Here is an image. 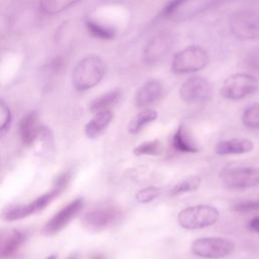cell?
Here are the masks:
<instances>
[{"mask_svg": "<svg viewBox=\"0 0 259 259\" xmlns=\"http://www.w3.org/2000/svg\"><path fill=\"white\" fill-rule=\"evenodd\" d=\"M164 85L158 79H149L138 89L135 95V104L138 108H145L162 98Z\"/></svg>", "mask_w": 259, "mask_h": 259, "instance_id": "obj_13", "label": "cell"}, {"mask_svg": "<svg viewBox=\"0 0 259 259\" xmlns=\"http://www.w3.org/2000/svg\"><path fill=\"white\" fill-rule=\"evenodd\" d=\"M112 118H113V113L110 109L95 113V115L85 125L86 136L90 139L97 138L110 124Z\"/></svg>", "mask_w": 259, "mask_h": 259, "instance_id": "obj_17", "label": "cell"}, {"mask_svg": "<svg viewBox=\"0 0 259 259\" xmlns=\"http://www.w3.org/2000/svg\"><path fill=\"white\" fill-rule=\"evenodd\" d=\"M229 26L232 34L240 40H252L259 37V13L242 9L230 15Z\"/></svg>", "mask_w": 259, "mask_h": 259, "instance_id": "obj_6", "label": "cell"}, {"mask_svg": "<svg viewBox=\"0 0 259 259\" xmlns=\"http://www.w3.org/2000/svg\"><path fill=\"white\" fill-rule=\"evenodd\" d=\"M220 179L229 189H250L259 184V169L252 166L228 165L222 169Z\"/></svg>", "mask_w": 259, "mask_h": 259, "instance_id": "obj_4", "label": "cell"}, {"mask_svg": "<svg viewBox=\"0 0 259 259\" xmlns=\"http://www.w3.org/2000/svg\"><path fill=\"white\" fill-rule=\"evenodd\" d=\"M84 199L78 197L61 208L44 227L46 235H55L64 229L83 208Z\"/></svg>", "mask_w": 259, "mask_h": 259, "instance_id": "obj_11", "label": "cell"}, {"mask_svg": "<svg viewBox=\"0 0 259 259\" xmlns=\"http://www.w3.org/2000/svg\"><path fill=\"white\" fill-rule=\"evenodd\" d=\"M86 27L91 35L100 39H111L115 36V29L95 20H87Z\"/></svg>", "mask_w": 259, "mask_h": 259, "instance_id": "obj_23", "label": "cell"}, {"mask_svg": "<svg viewBox=\"0 0 259 259\" xmlns=\"http://www.w3.org/2000/svg\"><path fill=\"white\" fill-rule=\"evenodd\" d=\"M179 95L185 103H202L210 98L211 86L205 78L201 76H192L181 84Z\"/></svg>", "mask_w": 259, "mask_h": 259, "instance_id": "obj_10", "label": "cell"}, {"mask_svg": "<svg viewBox=\"0 0 259 259\" xmlns=\"http://www.w3.org/2000/svg\"><path fill=\"white\" fill-rule=\"evenodd\" d=\"M40 126L38 124V116L35 112H28L25 114L19 125L20 138L25 145H31L38 137Z\"/></svg>", "mask_w": 259, "mask_h": 259, "instance_id": "obj_16", "label": "cell"}, {"mask_svg": "<svg viewBox=\"0 0 259 259\" xmlns=\"http://www.w3.org/2000/svg\"><path fill=\"white\" fill-rule=\"evenodd\" d=\"M106 72L104 61L98 56H88L81 60L73 72V85L78 91L88 90L102 80Z\"/></svg>", "mask_w": 259, "mask_h": 259, "instance_id": "obj_1", "label": "cell"}, {"mask_svg": "<svg viewBox=\"0 0 259 259\" xmlns=\"http://www.w3.org/2000/svg\"><path fill=\"white\" fill-rule=\"evenodd\" d=\"M161 193V189L157 186H147L145 188L140 189L136 193V199L140 203H149L156 199Z\"/></svg>", "mask_w": 259, "mask_h": 259, "instance_id": "obj_26", "label": "cell"}, {"mask_svg": "<svg viewBox=\"0 0 259 259\" xmlns=\"http://www.w3.org/2000/svg\"><path fill=\"white\" fill-rule=\"evenodd\" d=\"M248 228L251 231L259 234V215H257V217H255V218H253L252 220L249 221Z\"/></svg>", "mask_w": 259, "mask_h": 259, "instance_id": "obj_30", "label": "cell"}, {"mask_svg": "<svg viewBox=\"0 0 259 259\" xmlns=\"http://www.w3.org/2000/svg\"><path fill=\"white\" fill-rule=\"evenodd\" d=\"M175 44V37L171 31H160L151 37L144 48L143 59L148 65H155L171 51Z\"/></svg>", "mask_w": 259, "mask_h": 259, "instance_id": "obj_9", "label": "cell"}, {"mask_svg": "<svg viewBox=\"0 0 259 259\" xmlns=\"http://www.w3.org/2000/svg\"><path fill=\"white\" fill-rule=\"evenodd\" d=\"M201 178L198 175H191L185 177L176 183L170 190V195L176 196L183 193H188L197 190L200 187Z\"/></svg>", "mask_w": 259, "mask_h": 259, "instance_id": "obj_22", "label": "cell"}, {"mask_svg": "<svg viewBox=\"0 0 259 259\" xmlns=\"http://www.w3.org/2000/svg\"><path fill=\"white\" fill-rule=\"evenodd\" d=\"M172 147L181 153H197L198 144L185 123H180L172 136Z\"/></svg>", "mask_w": 259, "mask_h": 259, "instance_id": "obj_14", "label": "cell"}, {"mask_svg": "<svg viewBox=\"0 0 259 259\" xmlns=\"http://www.w3.org/2000/svg\"><path fill=\"white\" fill-rule=\"evenodd\" d=\"M233 209L237 212H242V213L259 211V200L247 199V200L238 201L233 205Z\"/></svg>", "mask_w": 259, "mask_h": 259, "instance_id": "obj_28", "label": "cell"}, {"mask_svg": "<svg viewBox=\"0 0 259 259\" xmlns=\"http://www.w3.org/2000/svg\"><path fill=\"white\" fill-rule=\"evenodd\" d=\"M91 259H104V257L101 256V255H95V256H93Z\"/></svg>", "mask_w": 259, "mask_h": 259, "instance_id": "obj_32", "label": "cell"}, {"mask_svg": "<svg viewBox=\"0 0 259 259\" xmlns=\"http://www.w3.org/2000/svg\"><path fill=\"white\" fill-rule=\"evenodd\" d=\"M75 2H69V1H41L40 2V6L41 9L46 12V13H50V14H54L57 12H60L66 8H68L69 6L73 5Z\"/></svg>", "mask_w": 259, "mask_h": 259, "instance_id": "obj_27", "label": "cell"}, {"mask_svg": "<svg viewBox=\"0 0 259 259\" xmlns=\"http://www.w3.org/2000/svg\"><path fill=\"white\" fill-rule=\"evenodd\" d=\"M254 149V144L248 139H230L219 142L214 151L220 156L241 155L249 153Z\"/></svg>", "mask_w": 259, "mask_h": 259, "instance_id": "obj_15", "label": "cell"}, {"mask_svg": "<svg viewBox=\"0 0 259 259\" xmlns=\"http://www.w3.org/2000/svg\"><path fill=\"white\" fill-rule=\"evenodd\" d=\"M67 259H79L78 258V255H76V254H73V255H70Z\"/></svg>", "mask_w": 259, "mask_h": 259, "instance_id": "obj_31", "label": "cell"}, {"mask_svg": "<svg viewBox=\"0 0 259 259\" xmlns=\"http://www.w3.org/2000/svg\"><path fill=\"white\" fill-rule=\"evenodd\" d=\"M219 218L220 211L217 207L208 204H197L181 209L177 220L183 229L198 230L214 225Z\"/></svg>", "mask_w": 259, "mask_h": 259, "instance_id": "obj_3", "label": "cell"}, {"mask_svg": "<svg viewBox=\"0 0 259 259\" xmlns=\"http://www.w3.org/2000/svg\"><path fill=\"white\" fill-rule=\"evenodd\" d=\"M119 217L115 207H100L88 211L82 220L83 226L93 232L102 231L111 226Z\"/></svg>", "mask_w": 259, "mask_h": 259, "instance_id": "obj_12", "label": "cell"}, {"mask_svg": "<svg viewBox=\"0 0 259 259\" xmlns=\"http://www.w3.org/2000/svg\"><path fill=\"white\" fill-rule=\"evenodd\" d=\"M121 95H122V92L120 89L110 90L104 94L99 95L94 100H92L89 105V109L91 112H94V113L107 110L109 109L110 106L114 105L119 101V99L121 98Z\"/></svg>", "mask_w": 259, "mask_h": 259, "instance_id": "obj_19", "label": "cell"}, {"mask_svg": "<svg viewBox=\"0 0 259 259\" xmlns=\"http://www.w3.org/2000/svg\"><path fill=\"white\" fill-rule=\"evenodd\" d=\"M208 60V53L204 48L189 46L174 55L171 62V71L177 75L195 73L204 69Z\"/></svg>", "mask_w": 259, "mask_h": 259, "instance_id": "obj_2", "label": "cell"}, {"mask_svg": "<svg viewBox=\"0 0 259 259\" xmlns=\"http://www.w3.org/2000/svg\"><path fill=\"white\" fill-rule=\"evenodd\" d=\"M47 259H57V256H56V255H51V256H49Z\"/></svg>", "mask_w": 259, "mask_h": 259, "instance_id": "obj_33", "label": "cell"}, {"mask_svg": "<svg viewBox=\"0 0 259 259\" xmlns=\"http://www.w3.org/2000/svg\"><path fill=\"white\" fill-rule=\"evenodd\" d=\"M34 212L35 211L31 202L28 204H12L3 208L1 218L7 222H13L24 219Z\"/></svg>", "mask_w": 259, "mask_h": 259, "instance_id": "obj_21", "label": "cell"}, {"mask_svg": "<svg viewBox=\"0 0 259 259\" xmlns=\"http://www.w3.org/2000/svg\"><path fill=\"white\" fill-rule=\"evenodd\" d=\"M158 117V112L152 108H146L137 113L127 124V132L132 135L139 134L146 125Z\"/></svg>", "mask_w": 259, "mask_h": 259, "instance_id": "obj_20", "label": "cell"}, {"mask_svg": "<svg viewBox=\"0 0 259 259\" xmlns=\"http://www.w3.org/2000/svg\"><path fill=\"white\" fill-rule=\"evenodd\" d=\"M259 80L249 73H236L229 76L221 86V95L228 100H241L257 92Z\"/></svg>", "mask_w": 259, "mask_h": 259, "instance_id": "obj_5", "label": "cell"}, {"mask_svg": "<svg viewBox=\"0 0 259 259\" xmlns=\"http://www.w3.org/2000/svg\"><path fill=\"white\" fill-rule=\"evenodd\" d=\"M191 252L201 258L220 259L229 256L235 249L231 240L220 237H204L196 239L191 244Z\"/></svg>", "mask_w": 259, "mask_h": 259, "instance_id": "obj_8", "label": "cell"}, {"mask_svg": "<svg viewBox=\"0 0 259 259\" xmlns=\"http://www.w3.org/2000/svg\"><path fill=\"white\" fill-rule=\"evenodd\" d=\"M243 124L251 130L259 128V102L247 106L242 114Z\"/></svg>", "mask_w": 259, "mask_h": 259, "instance_id": "obj_25", "label": "cell"}, {"mask_svg": "<svg viewBox=\"0 0 259 259\" xmlns=\"http://www.w3.org/2000/svg\"><path fill=\"white\" fill-rule=\"evenodd\" d=\"M247 66L259 73V49L252 50L247 56Z\"/></svg>", "mask_w": 259, "mask_h": 259, "instance_id": "obj_29", "label": "cell"}, {"mask_svg": "<svg viewBox=\"0 0 259 259\" xmlns=\"http://www.w3.org/2000/svg\"><path fill=\"white\" fill-rule=\"evenodd\" d=\"M162 151L163 145L161 141L155 139L141 143L133 150V153L136 156H159Z\"/></svg>", "mask_w": 259, "mask_h": 259, "instance_id": "obj_24", "label": "cell"}, {"mask_svg": "<svg viewBox=\"0 0 259 259\" xmlns=\"http://www.w3.org/2000/svg\"><path fill=\"white\" fill-rule=\"evenodd\" d=\"M24 241L25 235L21 231L16 229L8 231L4 234L3 241L0 246V256L6 259L13 257Z\"/></svg>", "mask_w": 259, "mask_h": 259, "instance_id": "obj_18", "label": "cell"}, {"mask_svg": "<svg viewBox=\"0 0 259 259\" xmlns=\"http://www.w3.org/2000/svg\"><path fill=\"white\" fill-rule=\"evenodd\" d=\"M215 4L213 1H170L162 8L160 15L173 21H183L208 10Z\"/></svg>", "mask_w": 259, "mask_h": 259, "instance_id": "obj_7", "label": "cell"}]
</instances>
